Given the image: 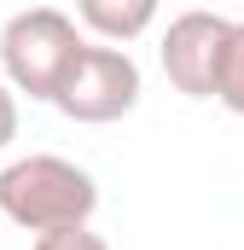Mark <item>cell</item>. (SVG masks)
<instances>
[{
	"mask_svg": "<svg viewBox=\"0 0 244 250\" xmlns=\"http://www.w3.org/2000/svg\"><path fill=\"white\" fill-rule=\"evenodd\" d=\"M209 99H221L233 117H244V23H227V35H221L215 76H209Z\"/></svg>",
	"mask_w": 244,
	"mask_h": 250,
	"instance_id": "cell-6",
	"label": "cell"
},
{
	"mask_svg": "<svg viewBox=\"0 0 244 250\" xmlns=\"http://www.w3.org/2000/svg\"><path fill=\"white\" fill-rule=\"evenodd\" d=\"M227 23H233V18L203 12V6L169 18L157 59H163V76L175 82V93H186V99H209V76H215V53H221Z\"/></svg>",
	"mask_w": 244,
	"mask_h": 250,
	"instance_id": "cell-4",
	"label": "cell"
},
{
	"mask_svg": "<svg viewBox=\"0 0 244 250\" xmlns=\"http://www.w3.org/2000/svg\"><path fill=\"white\" fill-rule=\"evenodd\" d=\"M53 105L70 123H87V128L122 123L140 105V64L128 59V47H111V41L93 47V41H81V53L70 59Z\"/></svg>",
	"mask_w": 244,
	"mask_h": 250,
	"instance_id": "cell-3",
	"label": "cell"
},
{
	"mask_svg": "<svg viewBox=\"0 0 244 250\" xmlns=\"http://www.w3.org/2000/svg\"><path fill=\"white\" fill-rule=\"evenodd\" d=\"M99 209V181L53 151L18 157L0 169V215L23 233H53V227H87Z\"/></svg>",
	"mask_w": 244,
	"mask_h": 250,
	"instance_id": "cell-1",
	"label": "cell"
},
{
	"mask_svg": "<svg viewBox=\"0 0 244 250\" xmlns=\"http://www.w3.org/2000/svg\"><path fill=\"white\" fill-rule=\"evenodd\" d=\"M76 53H81V29L59 6H23L0 29L6 87L29 93V99H47V105H53V93H59V82H64V70H70Z\"/></svg>",
	"mask_w": 244,
	"mask_h": 250,
	"instance_id": "cell-2",
	"label": "cell"
},
{
	"mask_svg": "<svg viewBox=\"0 0 244 250\" xmlns=\"http://www.w3.org/2000/svg\"><path fill=\"white\" fill-rule=\"evenodd\" d=\"M12 140H18V93L0 82V151H6Z\"/></svg>",
	"mask_w": 244,
	"mask_h": 250,
	"instance_id": "cell-8",
	"label": "cell"
},
{
	"mask_svg": "<svg viewBox=\"0 0 244 250\" xmlns=\"http://www.w3.org/2000/svg\"><path fill=\"white\" fill-rule=\"evenodd\" d=\"M29 250H111L93 227H53V233H35Z\"/></svg>",
	"mask_w": 244,
	"mask_h": 250,
	"instance_id": "cell-7",
	"label": "cell"
},
{
	"mask_svg": "<svg viewBox=\"0 0 244 250\" xmlns=\"http://www.w3.org/2000/svg\"><path fill=\"white\" fill-rule=\"evenodd\" d=\"M76 18H81V23H87L99 41L128 47V41H140V35L151 29L157 0H76Z\"/></svg>",
	"mask_w": 244,
	"mask_h": 250,
	"instance_id": "cell-5",
	"label": "cell"
}]
</instances>
